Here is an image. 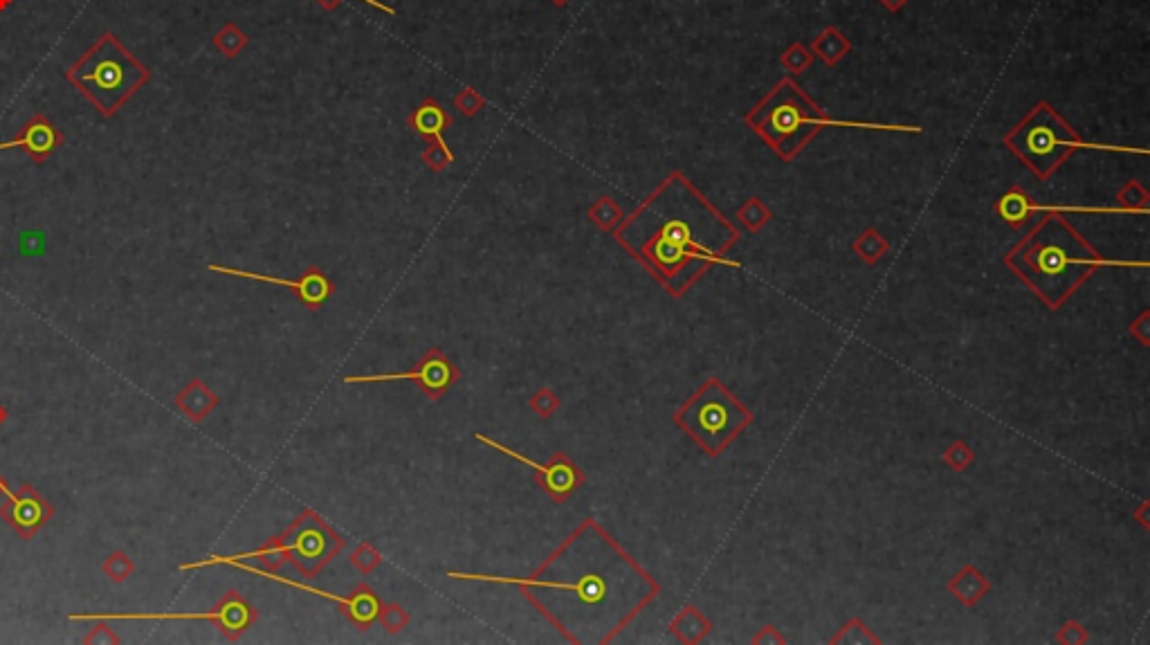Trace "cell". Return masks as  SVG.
<instances>
[{"instance_id": "7", "label": "cell", "mask_w": 1150, "mask_h": 645, "mask_svg": "<svg viewBox=\"0 0 1150 645\" xmlns=\"http://www.w3.org/2000/svg\"><path fill=\"white\" fill-rule=\"evenodd\" d=\"M1007 142L1040 178L1052 174L1072 149L1085 147L1079 135L1047 111V106H1040L1027 122H1022Z\"/></svg>"}, {"instance_id": "3", "label": "cell", "mask_w": 1150, "mask_h": 645, "mask_svg": "<svg viewBox=\"0 0 1150 645\" xmlns=\"http://www.w3.org/2000/svg\"><path fill=\"white\" fill-rule=\"evenodd\" d=\"M1005 263L1052 311L1061 308L1094 270L1106 266L1092 245L1061 216H1049L1038 223L1007 254Z\"/></svg>"}, {"instance_id": "24", "label": "cell", "mask_w": 1150, "mask_h": 645, "mask_svg": "<svg viewBox=\"0 0 1150 645\" xmlns=\"http://www.w3.org/2000/svg\"><path fill=\"white\" fill-rule=\"evenodd\" d=\"M351 562L362 571V574H369V571H373V569H376V567L380 565V553H378L376 549H373L369 542H362L360 547H358V551L353 553Z\"/></svg>"}, {"instance_id": "23", "label": "cell", "mask_w": 1150, "mask_h": 645, "mask_svg": "<svg viewBox=\"0 0 1150 645\" xmlns=\"http://www.w3.org/2000/svg\"><path fill=\"white\" fill-rule=\"evenodd\" d=\"M378 621L385 625L389 632H400L407 625L409 616L400 605H387V607H380Z\"/></svg>"}, {"instance_id": "11", "label": "cell", "mask_w": 1150, "mask_h": 645, "mask_svg": "<svg viewBox=\"0 0 1150 645\" xmlns=\"http://www.w3.org/2000/svg\"><path fill=\"white\" fill-rule=\"evenodd\" d=\"M474 441L486 443L488 448H495L501 454H506V457L524 463V466H528V468H533L535 475H537V484H540L546 493L555 499V502H564V499L573 495V490L582 484V472L578 470L575 463H571L567 457H564V454H555L553 461L549 463V466H546V463L528 459V457H524V454L515 452L513 448H506V445H501L499 441H492L490 436L481 434V432H474Z\"/></svg>"}, {"instance_id": "19", "label": "cell", "mask_w": 1150, "mask_h": 645, "mask_svg": "<svg viewBox=\"0 0 1150 645\" xmlns=\"http://www.w3.org/2000/svg\"><path fill=\"white\" fill-rule=\"evenodd\" d=\"M412 126H414V129H416L418 133L425 135V138H434L438 147H441V151L445 153V156L452 160V151L447 149V144H445V140H443V129L447 126V117H445V113L441 111V108L434 106V104L421 106V108H418V111H416V115L412 117Z\"/></svg>"}, {"instance_id": "9", "label": "cell", "mask_w": 1150, "mask_h": 645, "mask_svg": "<svg viewBox=\"0 0 1150 645\" xmlns=\"http://www.w3.org/2000/svg\"><path fill=\"white\" fill-rule=\"evenodd\" d=\"M70 621H212L225 639L236 641L241 634L257 621V610L245 598L232 589L227 592L214 610L200 614H108V612H86L70 614Z\"/></svg>"}, {"instance_id": "17", "label": "cell", "mask_w": 1150, "mask_h": 645, "mask_svg": "<svg viewBox=\"0 0 1150 645\" xmlns=\"http://www.w3.org/2000/svg\"><path fill=\"white\" fill-rule=\"evenodd\" d=\"M948 589H951L953 596L960 598L966 607H973L991 592V583L987 578H984L980 569L964 567L962 571H957V574L953 576Z\"/></svg>"}, {"instance_id": "4", "label": "cell", "mask_w": 1150, "mask_h": 645, "mask_svg": "<svg viewBox=\"0 0 1150 645\" xmlns=\"http://www.w3.org/2000/svg\"><path fill=\"white\" fill-rule=\"evenodd\" d=\"M66 77L99 113L111 117L149 79V70L113 34H104Z\"/></svg>"}, {"instance_id": "6", "label": "cell", "mask_w": 1150, "mask_h": 645, "mask_svg": "<svg viewBox=\"0 0 1150 645\" xmlns=\"http://www.w3.org/2000/svg\"><path fill=\"white\" fill-rule=\"evenodd\" d=\"M753 421V414L717 378L706 380L674 414V423L692 436L706 454L717 457Z\"/></svg>"}, {"instance_id": "22", "label": "cell", "mask_w": 1150, "mask_h": 645, "mask_svg": "<svg viewBox=\"0 0 1150 645\" xmlns=\"http://www.w3.org/2000/svg\"><path fill=\"white\" fill-rule=\"evenodd\" d=\"M998 210H1000V216L1005 218V221H1009V223H1013V225H1018V223H1022V221H1025V218L1029 216L1031 207L1027 205V196L1020 194L1018 189H1016V192H1011L1009 196L1002 198Z\"/></svg>"}, {"instance_id": "14", "label": "cell", "mask_w": 1150, "mask_h": 645, "mask_svg": "<svg viewBox=\"0 0 1150 645\" xmlns=\"http://www.w3.org/2000/svg\"><path fill=\"white\" fill-rule=\"evenodd\" d=\"M209 270L214 272H221V275H230V277H241V279H252V281H263V284H275V286H286L290 288L292 293H295L301 302H304L308 308H317L322 306L328 297L333 293V286L331 281L326 279V275L322 270L317 268H310L306 270L301 279H279V277H268V275H259V272H250V270H236V268H225V266H209Z\"/></svg>"}, {"instance_id": "25", "label": "cell", "mask_w": 1150, "mask_h": 645, "mask_svg": "<svg viewBox=\"0 0 1150 645\" xmlns=\"http://www.w3.org/2000/svg\"><path fill=\"white\" fill-rule=\"evenodd\" d=\"M944 461H946L948 466H951L953 470H964V468L969 466V463L973 461V452H971V448H969V445H966L964 441H957V443H953L951 448H948V450L944 452Z\"/></svg>"}, {"instance_id": "26", "label": "cell", "mask_w": 1150, "mask_h": 645, "mask_svg": "<svg viewBox=\"0 0 1150 645\" xmlns=\"http://www.w3.org/2000/svg\"><path fill=\"white\" fill-rule=\"evenodd\" d=\"M99 621L102 623H97L95 628L90 630L88 637L81 639V643H102V645L104 643H113V645L120 643V637H117V634L108 628V621L106 619H99Z\"/></svg>"}, {"instance_id": "32", "label": "cell", "mask_w": 1150, "mask_h": 645, "mask_svg": "<svg viewBox=\"0 0 1150 645\" xmlns=\"http://www.w3.org/2000/svg\"><path fill=\"white\" fill-rule=\"evenodd\" d=\"M555 3H567V0H555Z\"/></svg>"}, {"instance_id": "15", "label": "cell", "mask_w": 1150, "mask_h": 645, "mask_svg": "<svg viewBox=\"0 0 1150 645\" xmlns=\"http://www.w3.org/2000/svg\"><path fill=\"white\" fill-rule=\"evenodd\" d=\"M61 144V135L54 126L45 120L43 115H36L34 120L25 126L23 133L16 140L0 142V151L9 149H23L27 151L34 162H41L50 156V153Z\"/></svg>"}, {"instance_id": "18", "label": "cell", "mask_w": 1150, "mask_h": 645, "mask_svg": "<svg viewBox=\"0 0 1150 645\" xmlns=\"http://www.w3.org/2000/svg\"><path fill=\"white\" fill-rule=\"evenodd\" d=\"M670 630L672 634H677V639L683 643H699L701 639L708 637L713 625H710V621L697 610V607L688 605L677 614V619L672 621Z\"/></svg>"}, {"instance_id": "30", "label": "cell", "mask_w": 1150, "mask_h": 645, "mask_svg": "<svg viewBox=\"0 0 1150 645\" xmlns=\"http://www.w3.org/2000/svg\"><path fill=\"white\" fill-rule=\"evenodd\" d=\"M9 490H12V488H9V486H7V481H5L3 477H0V495H7Z\"/></svg>"}, {"instance_id": "21", "label": "cell", "mask_w": 1150, "mask_h": 645, "mask_svg": "<svg viewBox=\"0 0 1150 645\" xmlns=\"http://www.w3.org/2000/svg\"><path fill=\"white\" fill-rule=\"evenodd\" d=\"M854 250L859 252V257L874 266L876 261H879L885 252H888V243H885L879 234L874 230H867L859 241L854 243Z\"/></svg>"}, {"instance_id": "1", "label": "cell", "mask_w": 1150, "mask_h": 645, "mask_svg": "<svg viewBox=\"0 0 1150 645\" xmlns=\"http://www.w3.org/2000/svg\"><path fill=\"white\" fill-rule=\"evenodd\" d=\"M447 576L454 580H481V583L569 594L567 607L555 612L549 621L558 628L571 607H575V612H571L569 621L564 623L560 632L567 637L575 619L569 641L575 639V632H582L584 625L580 643H609L661 592L659 583L629 553L620 549L614 538L600 526L596 540H593V558H584L582 531L578 529L528 578L461 574V571H450Z\"/></svg>"}, {"instance_id": "20", "label": "cell", "mask_w": 1150, "mask_h": 645, "mask_svg": "<svg viewBox=\"0 0 1150 645\" xmlns=\"http://www.w3.org/2000/svg\"><path fill=\"white\" fill-rule=\"evenodd\" d=\"M104 574L113 580V583H124L126 578H131L135 574V562L126 556L124 551H113L111 556L104 560Z\"/></svg>"}, {"instance_id": "8", "label": "cell", "mask_w": 1150, "mask_h": 645, "mask_svg": "<svg viewBox=\"0 0 1150 645\" xmlns=\"http://www.w3.org/2000/svg\"><path fill=\"white\" fill-rule=\"evenodd\" d=\"M811 111H814V106L807 104L805 99L791 88V93L771 97L769 106H764V111H760L757 117L753 115L751 122L755 124L753 129L760 131L764 138L771 142V147L778 149L784 158H791L793 153L800 151L802 144L814 135L818 126L825 124L843 126L841 122H829L823 120V117H814Z\"/></svg>"}, {"instance_id": "16", "label": "cell", "mask_w": 1150, "mask_h": 645, "mask_svg": "<svg viewBox=\"0 0 1150 645\" xmlns=\"http://www.w3.org/2000/svg\"><path fill=\"white\" fill-rule=\"evenodd\" d=\"M176 405L191 421L200 423L203 419H207L209 412L218 405V396L203 383V380L196 378L176 396Z\"/></svg>"}, {"instance_id": "28", "label": "cell", "mask_w": 1150, "mask_h": 645, "mask_svg": "<svg viewBox=\"0 0 1150 645\" xmlns=\"http://www.w3.org/2000/svg\"><path fill=\"white\" fill-rule=\"evenodd\" d=\"M531 407L540 416H551L555 410H558V398H555V394L549 392V389H542L540 394L533 396Z\"/></svg>"}, {"instance_id": "12", "label": "cell", "mask_w": 1150, "mask_h": 645, "mask_svg": "<svg viewBox=\"0 0 1150 645\" xmlns=\"http://www.w3.org/2000/svg\"><path fill=\"white\" fill-rule=\"evenodd\" d=\"M227 565H230V567H236V569H241V571H245V574H254V576H263V578L277 580V583H281V585H288V587H295V589H299V592L315 594V596L328 598V601H335V603H340V605H342V610H344V614L349 616V619H351L355 625H358L360 630H367L373 621H378V614H380V607H382V605H380V601H378V596L373 594L367 585H360V587L355 589V592H353L349 598H344V596H337V594H328V592H322V589H315V587H306V585H301V583H295V580L284 578V576H277L275 571H268V569H257V567L243 565L241 560H232V562H227Z\"/></svg>"}, {"instance_id": "2", "label": "cell", "mask_w": 1150, "mask_h": 645, "mask_svg": "<svg viewBox=\"0 0 1150 645\" xmlns=\"http://www.w3.org/2000/svg\"><path fill=\"white\" fill-rule=\"evenodd\" d=\"M737 236L735 227L686 178L672 176L618 232V241L650 268L668 293L679 297L713 263H724Z\"/></svg>"}, {"instance_id": "10", "label": "cell", "mask_w": 1150, "mask_h": 645, "mask_svg": "<svg viewBox=\"0 0 1150 645\" xmlns=\"http://www.w3.org/2000/svg\"><path fill=\"white\" fill-rule=\"evenodd\" d=\"M459 378V371L452 365V360L445 356L441 349L427 351V356L418 362L412 371H400V374H382V376H346V385H360V383H396V380H412L418 385L421 392L430 398H441L447 389L454 385Z\"/></svg>"}, {"instance_id": "27", "label": "cell", "mask_w": 1150, "mask_h": 645, "mask_svg": "<svg viewBox=\"0 0 1150 645\" xmlns=\"http://www.w3.org/2000/svg\"><path fill=\"white\" fill-rule=\"evenodd\" d=\"M766 218H769V214H766L760 201H748V205L744 207V212H742V221L748 225V230H757V227H760Z\"/></svg>"}, {"instance_id": "29", "label": "cell", "mask_w": 1150, "mask_h": 645, "mask_svg": "<svg viewBox=\"0 0 1150 645\" xmlns=\"http://www.w3.org/2000/svg\"><path fill=\"white\" fill-rule=\"evenodd\" d=\"M333 3H335V0H333ZM362 3H369V5H373V7H378V9H382V12H387V14H391V16L396 14L394 9L387 7V5H382V3H378V0H362Z\"/></svg>"}, {"instance_id": "5", "label": "cell", "mask_w": 1150, "mask_h": 645, "mask_svg": "<svg viewBox=\"0 0 1150 645\" xmlns=\"http://www.w3.org/2000/svg\"><path fill=\"white\" fill-rule=\"evenodd\" d=\"M344 542L331 526H328L322 517L313 511H304L299 520L292 522L288 531H284L279 538L270 540L266 547L236 553V556H209L198 562H187L180 565V571H194L212 565H227L232 560H252L257 558L263 562V569L275 571L281 562L290 560L299 574L306 578H313L319 569H322L328 560H333L337 553L342 551Z\"/></svg>"}, {"instance_id": "13", "label": "cell", "mask_w": 1150, "mask_h": 645, "mask_svg": "<svg viewBox=\"0 0 1150 645\" xmlns=\"http://www.w3.org/2000/svg\"><path fill=\"white\" fill-rule=\"evenodd\" d=\"M52 515L54 506L30 484H23L18 490H9L3 506H0V517L23 540L34 538L52 520Z\"/></svg>"}, {"instance_id": "31", "label": "cell", "mask_w": 1150, "mask_h": 645, "mask_svg": "<svg viewBox=\"0 0 1150 645\" xmlns=\"http://www.w3.org/2000/svg\"><path fill=\"white\" fill-rule=\"evenodd\" d=\"M7 416H9V414H7V410H5L3 405H0V425H3V423L7 421Z\"/></svg>"}]
</instances>
